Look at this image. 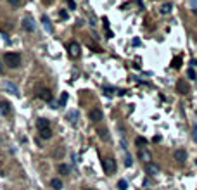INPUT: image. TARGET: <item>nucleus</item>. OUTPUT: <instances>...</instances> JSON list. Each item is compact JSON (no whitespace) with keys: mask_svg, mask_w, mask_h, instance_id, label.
<instances>
[{"mask_svg":"<svg viewBox=\"0 0 197 190\" xmlns=\"http://www.w3.org/2000/svg\"><path fill=\"white\" fill-rule=\"evenodd\" d=\"M4 61L9 68H19L21 66V56L18 52H7L4 56Z\"/></svg>","mask_w":197,"mask_h":190,"instance_id":"f257e3e1","label":"nucleus"},{"mask_svg":"<svg viewBox=\"0 0 197 190\" xmlns=\"http://www.w3.org/2000/svg\"><path fill=\"white\" fill-rule=\"evenodd\" d=\"M102 166H104V171L106 173H114L116 171V161L113 157H106L102 161Z\"/></svg>","mask_w":197,"mask_h":190,"instance_id":"f03ea898","label":"nucleus"},{"mask_svg":"<svg viewBox=\"0 0 197 190\" xmlns=\"http://www.w3.org/2000/svg\"><path fill=\"white\" fill-rule=\"evenodd\" d=\"M189 90H190V87L185 83V80H178V83H177V92H178V94L187 95V94H189Z\"/></svg>","mask_w":197,"mask_h":190,"instance_id":"7ed1b4c3","label":"nucleus"},{"mask_svg":"<svg viewBox=\"0 0 197 190\" xmlns=\"http://www.w3.org/2000/svg\"><path fill=\"white\" fill-rule=\"evenodd\" d=\"M145 171H147V175L156 176V175H159V166H158V164H154V163L151 161V163H147V164H145Z\"/></svg>","mask_w":197,"mask_h":190,"instance_id":"20e7f679","label":"nucleus"},{"mask_svg":"<svg viewBox=\"0 0 197 190\" xmlns=\"http://www.w3.org/2000/svg\"><path fill=\"white\" fill-rule=\"evenodd\" d=\"M88 116H90V119H92L94 123H98V121H102V118H104L102 111H100V109H97V107H95V109H92Z\"/></svg>","mask_w":197,"mask_h":190,"instance_id":"39448f33","label":"nucleus"},{"mask_svg":"<svg viewBox=\"0 0 197 190\" xmlns=\"http://www.w3.org/2000/svg\"><path fill=\"white\" fill-rule=\"evenodd\" d=\"M23 28L26 30V31H35V23H33V19L30 18V16H26V18L23 19Z\"/></svg>","mask_w":197,"mask_h":190,"instance_id":"423d86ee","label":"nucleus"},{"mask_svg":"<svg viewBox=\"0 0 197 190\" xmlns=\"http://www.w3.org/2000/svg\"><path fill=\"white\" fill-rule=\"evenodd\" d=\"M68 50H69V56L71 57H78L80 56V45L76 42H71L69 45H68Z\"/></svg>","mask_w":197,"mask_h":190,"instance_id":"0eeeda50","label":"nucleus"},{"mask_svg":"<svg viewBox=\"0 0 197 190\" xmlns=\"http://www.w3.org/2000/svg\"><path fill=\"white\" fill-rule=\"evenodd\" d=\"M38 99L45 100V102H50V100H52V92H50L49 88H42L38 92Z\"/></svg>","mask_w":197,"mask_h":190,"instance_id":"6e6552de","label":"nucleus"},{"mask_svg":"<svg viewBox=\"0 0 197 190\" xmlns=\"http://www.w3.org/2000/svg\"><path fill=\"white\" fill-rule=\"evenodd\" d=\"M138 157H140V161H144L145 164H147V163H151V152L147 151L145 147H142V149L138 151Z\"/></svg>","mask_w":197,"mask_h":190,"instance_id":"1a4fd4ad","label":"nucleus"},{"mask_svg":"<svg viewBox=\"0 0 197 190\" xmlns=\"http://www.w3.org/2000/svg\"><path fill=\"white\" fill-rule=\"evenodd\" d=\"M175 159H177L178 164H183L185 159H187V152L183 151V149H177V151H175Z\"/></svg>","mask_w":197,"mask_h":190,"instance_id":"9d476101","label":"nucleus"},{"mask_svg":"<svg viewBox=\"0 0 197 190\" xmlns=\"http://www.w3.org/2000/svg\"><path fill=\"white\" fill-rule=\"evenodd\" d=\"M0 114L2 116H11V104L7 100H2L0 102Z\"/></svg>","mask_w":197,"mask_h":190,"instance_id":"9b49d317","label":"nucleus"},{"mask_svg":"<svg viewBox=\"0 0 197 190\" xmlns=\"http://www.w3.org/2000/svg\"><path fill=\"white\" fill-rule=\"evenodd\" d=\"M38 133H40V138H43V140H49V138L52 137L50 126H49V128H43V130H38Z\"/></svg>","mask_w":197,"mask_h":190,"instance_id":"f8f14e48","label":"nucleus"},{"mask_svg":"<svg viewBox=\"0 0 197 190\" xmlns=\"http://www.w3.org/2000/svg\"><path fill=\"white\" fill-rule=\"evenodd\" d=\"M50 187L54 190H62V180H61V178H52Z\"/></svg>","mask_w":197,"mask_h":190,"instance_id":"ddd939ff","label":"nucleus"},{"mask_svg":"<svg viewBox=\"0 0 197 190\" xmlns=\"http://www.w3.org/2000/svg\"><path fill=\"white\" fill-rule=\"evenodd\" d=\"M66 118L69 119V123H71V125H76V121H78V111H69Z\"/></svg>","mask_w":197,"mask_h":190,"instance_id":"4468645a","label":"nucleus"},{"mask_svg":"<svg viewBox=\"0 0 197 190\" xmlns=\"http://www.w3.org/2000/svg\"><path fill=\"white\" fill-rule=\"evenodd\" d=\"M49 126H50V123H49V119H45V118H40L38 121H37V128H38V130L49 128Z\"/></svg>","mask_w":197,"mask_h":190,"instance_id":"2eb2a0df","label":"nucleus"},{"mask_svg":"<svg viewBox=\"0 0 197 190\" xmlns=\"http://www.w3.org/2000/svg\"><path fill=\"white\" fill-rule=\"evenodd\" d=\"M171 11H173V5H171L170 2H166V4L161 5V14H170Z\"/></svg>","mask_w":197,"mask_h":190,"instance_id":"dca6fc26","label":"nucleus"},{"mask_svg":"<svg viewBox=\"0 0 197 190\" xmlns=\"http://www.w3.org/2000/svg\"><path fill=\"white\" fill-rule=\"evenodd\" d=\"M5 88H7L11 94H16V95L19 94V92H18V87H16L14 83H11V81H5Z\"/></svg>","mask_w":197,"mask_h":190,"instance_id":"f3484780","label":"nucleus"},{"mask_svg":"<svg viewBox=\"0 0 197 190\" xmlns=\"http://www.w3.org/2000/svg\"><path fill=\"white\" fill-rule=\"evenodd\" d=\"M42 23H43V26H45V30H47V31H52V24H50L49 16H42Z\"/></svg>","mask_w":197,"mask_h":190,"instance_id":"a211bd4d","label":"nucleus"},{"mask_svg":"<svg viewBox=\"0 0 197 190\" xmlns=\"http://www.w3.org/2000/svg\"><path fill=\"white\" fill-rule=\"evenodd\" d=\"M57 171H59L61 175L68 176V175H69V166H68V164H59V166H57Z\"/></svg>","mask_w":197,"mask_h":190,"instance_id":"6ab92c4d","label":"nucleus"},{"mask_svg":"<svg viewBox=\"0 0 197 190\" xmlns=\"http://www.w3.org/2000/svg\"><path fill=\"white\" fill-rule=\"evenodd\" d=\"M66 102H68V94H62L61 95V99H59V106H57V107H64Z\"/></svg>","mask_w":197,"mask_h":190,"instance_id":"aec40b11","label":"nucleus"},{"mask_svg":"<svg viewBox=\"0 0 197 190\" xmlns=\"http://www.w3.org/2000/svg\"><path fill=\"white\" fill-rule=\"evenodd\" d=\"M118 189L119 190H126V189H128V182H126V180H119V182H118Z\"/></svg>","mask_w":197,"mask_h":190,"instance_id":"412c9836","label":"nucleus"},{"mask_svg":"<svg viewBox=\"0 0 197 190\" xmlns=\"http://www.w3.org/2000/svg\"><path fill=\"white\" fill-rule=\"evenodd\" d=\"M171 64H173V68H175V69H180V66H182V59H180V57H175Z\"/></svg>","mask_w":197,"mask_h":190,"instance_id":"4be33fe9","label":"nucleus"},{"mask_svg":"<svg viewBox=\"0 0 197 190\" xmlns=\"http://www.w3.org/2000/svg\"><path fill=\"white\" fill-rule=\"evenodd\" d=\"M135 144H137L138 147H140V149H142V145H145V144H147V140H145V138H144V137H138L137 140H135Z\"/></svg>","mask_w":197,"mask_h":190,"instance_id":"5701e85b","label":"nucleus"},{"mask_svg":"<svg viewBox=\"0 0 197 190\" xmlns=\"http://www.w3.org/2000/svg\"><path fill=\"white\" fill-rule=\"evenodd\" d=\"M98 137H100L102 140H107V138H109V137H107V130H104V128H100V130H98Z\"/></svg>","mask_w":197,"mask_h":190,"instance_id":"b1692460","label":"nucleus"},{"mask_svg":"<svg viewBox=\"0 0 197 190\" xmlns=\"http://www.w3.org/2000/svg\"><path fill=\"white\" fill-rule=\"evenodd\" d=\"M187 76H189V78H190V80H196V78H197L196 71H194V69H192V68H190V69H187Z\"/></svg>","mask_w":197,"mask_h":190,"instance_id":"393cba45","label":"nucleus"},{"mask_svg":"<svg viewBox=\"0 0 197 190\" xmlns=\"http://www.w3.org/2000/svg\"><path fill=\"white\" fill-rule=\"evenodd\" d=\"M125 164H126V166H128V168H130V166H132V164H133V161H132V156H130V154H128V152H126V161H125Z\"/></svg>","mask_w":197,"mask_h":190,"instance_id":"a878e982","label":"nucleus"},{"mask_svg":"<svg viewBox=\"0 0 197 190\" xmlns=\"http://www.w3.org/2000/svg\"><path fill=\"white\" fill-rule=\"evenodd\" d=\"M68 5H69V9H71V11H75V9H76V4H75V0H68Z\"/></svg>","mask_w":197,"mask_h":190,"instance_id":"bb28decb","label":"nucleus"},{"mask_svg":"<svg viewBox=\"0 0 197 190\" xmlns=\"http://www.w3.org/2000/svg\"><path fill=\"white\" fill-rule=\"evenodd\" d=\"M192 137H194V140L197 142V125H194V126H192Z\"/></svg>","mask_w":197,"mask_h":190,"instance_id":"cd10ccee","label":"nucleus"},{"mask_svg":"<svg viewBox=\"0 0 197 190\" xmlns=\"http://www.w3.org/2000/svg\"><path fill=\"white\" fill-rule=\"evenodd\" d=\"M9 4H11V5H14V7H19L21 0H9Z\"/></svg>","mask_w":197,"mask_h":190,"instance_id":"c85d7f7f","label":"nucleus"},{"mask_svg":"<svg viewBox=\"0 0 197 190\" xmlns=\"http://www.w3.org/2000/svg\"><path fill=\"white\" fill-rule=\"evenodd\" d=\"M62 154H64V149H59V151L56 152V156H57V157H61V156H62Z\"/></svg>","mask_w":197,"mask_h":190,"instance_id":"c756f323","label":"nucleus"},{"mask_svg":"<svg viewBox=\"0 0 197 190\" xmlns=\"http://www.w3.org/2000/svg\"><path fill=\"white\" fill-rule=\"evenodd\" d=\"M61 18H62V19H66V18H68V14H66L64 11H61Z\"/></svg>","mask_w":197,"mask_h":190,"instance_id":"7c9ffc66","label":"nucleus"},{"mask_svg":"<svg viewBox=\"0 0 197 190\" xmlns=\"http://www.w3.org/2000/svg\"><path fill=\"white\" fill-rule=\"evenodd\" d=\"M0 75H2V66H0Z\"/></svg>","mask_w":197,"mask_h":190,"instance_id":"2f4dec72","label":"nucleus"},{"mask_svg":"<svg viewBox=\"0 0 197 190\" xmlns=\"http://www.w3.org/2000/svg\"><path fill=\"white\" fill-rule=\"evenodd\" d=\"M87 190H95V189H87Z\"/></svg>","mask_w":197,"mask_h":190,"instance_id":"473e14b6","label":"nucleus"},{"mask_svg":"<svg viewBox=\"0 0 197 190\" xmlns=\"http://www.w3.org/2000/svg\"><path fill=\"white\" fill-rule=\"evenodd\" d=\"M196 164H197V159H196Z\"/></svg>","mask_w":197,"mask_h":190,"instance_id":"72a5a7b5","label":"nucleus"}]
</instances>
